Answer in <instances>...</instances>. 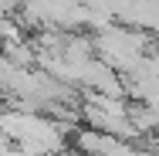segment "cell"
I'll return each instance as SVG.
<instances>
[]
</instances>
